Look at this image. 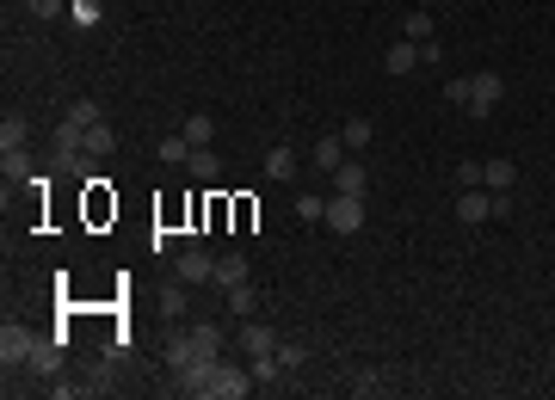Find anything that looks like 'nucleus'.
I'll return each instance as SVG.
<instances>
[{
  "mask_svg": "<svg viewBox=\"0 0 555 400\" xmlns=\"http://www.w3.org/2000/svg\"><path fill=\"white\" fill-rule=\"evenodd\" d=\"M253 388H259V382H253L247 364H216V376H210V400H247Z\"/></svg>",
  "mask_w": 555,
  "mask_h": 400,
  "instance_id": "nucleus-1",
  "label": "nucleus"
},
{
  "mask_svg": "<svg viewBox=\"0 0 555 400\" xmlns=\"http://www.w3.org/2000/svg\"><path fill=\"white\" fill-rule=\"evenodd\" d=\"M32 345H37L32 327L6 321V327H0V364H6V369H25V364H32Z\"/></svg>",
  "mask_w": 555,
  "mask_h": 400,
  "instance_id": "nucleus-2",
  "label": "nucleus"
},
{
  "mask_svg": "<svg viewBox=\"0 0 555 400\" xmlns=\"http://www.w3.org/2000/svg\"><path fill=\"white\" fill-rule=\"evenodd\" d=\"M500 93H506V80H500L494 68H482V74H469V99H463V111H475V117H487V111L500 105Z\"/></svg>",
  "mask_w": 555,
  "mask_h": 400,
  "instance_id": "nucleus-3",
  "label": "nucleus"
},
{
  "mask_svg": "<svg viewBox=\"0 0 555 400\" xmlns=\"http://www.w3.org/2000/svg\"><path fill=\"white\" fill-rule=\"evenodd\" d=\"M327 228H334V234H358V228H364V198L334 191V198H327Z\"/></svg>",
  "mask_w": 555,
  "mask_h": 400,
  "instance_id": "nucleus-4",
  "label": "nucleus"
},
{
  "mask_svg": "<svg viewBox=\"0 0 555 400\" xmlns=\"http://www.w3.org/2000/svg\"><path fill=\"white\" fill-rule=\"evenodd\" d=\"M174 277L179 284H210V277H216V253H204V247H179Z\"/></svg>",
  "mask_w": 555,
  "mask_h": 400,
  "instance_id": "nucleus-5",
  "label": "nucleus"
},
{
  "mask_svg": "<svg viewBox=\"0 0 555 400\" xmlns=\"http://www.w3.org/2000/svg\"><path fill=\"white\" fill-rule=\"evenodd\" d=\"M216 364H222V358H198V364L174 369V388H179V395H192V400H204V395H210V376H216Z\"/></svg>",
  "mask_w": 555,
  "mask_h": 400,
  "instance_id": "nucleus-6",
  "label": "nucleus"
},
{
  "mask_svg": "<svg viewBox=\"0 0 555 400\" xmlns=\"http://www.w3.org/2000/svg\"><path fill=\"white\" fill-rule=\"evenodd\" d=\"M494 216V191L487 185H463L456 191V222H487Z\"/></svg>",
  "mask_w": 555,
  "mask_h": 400,
  "instance_id": "nucleus-7",
  "label": "nucleus"
},
{
  "mask_svg": "<svg viewBox=\"0 0 555 400\" xmlns=\"http://www.w3.org/2000/svg\"><path fill=\"white\" fill-rule=\"evenodd\" d=\"M235 345H241L247 358H259V351H278V333L266 327V321H253V314H247V321H241V333H235Z\"/></svg>",
  "mask_w": 555,
  "mask_h": 400,
  "instance_id": "nucleus-8",
  "label": "nucleus"
},
{
  "mask_svg": "<svg viewBox=\"0 0 555 400\" xmlns=\"http://www.w3.org/2000/svg\"><path fill=\"white\" fill-rule=\"evenodd\" d=\"M161 358L174 369H185V364H198V345H192V327H174V333L161 339Z\"/></svg>",
  "mask_w": 555,
  "mask_h": 400,
  "instance_id": "nucleus-9",
  "label": "nucleus"
},
{
  "mask_svg": "<svg viewBox=\"0 0 555 400\" xmlns=\"http://www.w3.org/2000/svg\"><path fill=\"white\" fill-rule=\"evenodd\" d=\"M210 284H216L222 296H229V290H241V284H247V259H241V253H222V259H216V277H210Z\"/></svg>",
  "mask_w": 555,
  "mask_h": 400,
  "instance_id": "nucleus-10",
  "label": "nucleus"
},
{
  "mask_svg": "<svg viewBox=\"0 0 555 400\" xmlns=\"http://www.w3.org/2000/svg\"><path fill=\"white\" fill-rule=\"evenodd\" d=\"M25 369H32V376H56V369H62V339H37Z\"/></svg>",
  "mask_w": 555,
  "mask_h": 400,
  "instance_id": "nucleus-11",
  "label": "nucleus"
},
{
  "mask_svg": "<svg viewBox=\"0 0 555 400\" xmlns=\"http://www.w3.org/2000/svg\"><path fill=\"white\" fill-rule=\"evenodd\" d=\"M309 161H315L321 172H334L340 161H346V135H321V142L309 148Z\"/></svg>",
  "mask_w": 555,
  "mask_h": 400,
  "instance_id": "nucleus-12",
  "label": "nucleus"
},
{
  "mask_svg": "<svg viewBox=\"0 0 555 400\" xmlns=\"http://www.w3.org/2000/svg\"><path fill=\"white\" fill-rule=\"evenodd\" d=\"M482 185L487 191H513V185H519V167H513V161H482Z\"/></svg>",
  "mask_w": 555,
  "mask_h": 400,
  "instance_id": "nucleus-13",
  "label": "nucleus"
},
{
  "mask_svg": "<svg viewBox=\"0 0 555 400\" xmlns=\"http://www.w3.org/2000/svg\"><path fill=\"white\" fill-rule=\"evenodd\" d=\"M364 185H371V172L358 167V161H340V167H334V191H352V198H364Z\"/></svg>",
  "mask_w": 555,
  "mask_h": 400,
  "instance_id": "nucleus-14",
  "label": "nucleus"
},
{
  "mask_svg": "<svg viewBox=\"0 0 555 400\" xmlns=\"http://www.w3.org/2000/svg\"><path fill=\"white\" fill-rule=\"evenodd\" d=\"M25 142H32V124H25V117H6V124H0V154H25Z\"/></svg>",
  "mask_w": 555,
  "mask_h": 400,
  "instance_id": "nucleus-15",
  "label": "nucleus"
},
{
  "mask_svg": "<svg viewBox=\"0 0 555 400\" xmlns=\"http://www.w3.org/2000/svg\"><path fill=\"white\" fill-rule=\"evenodd\" d=\"M382 68H389V74H414V68H419V43H408V37H401V43L382 56Z\"/></svg>",
  "mask_w": 555,
  "mask_h": 400,
  "instance_id": "nucleus-16",
  "label": "nucleus"
},
{
  "mask_svg": "<svg viewBox=\"0 0 555 400\" xmlns=\"http://www.w3.org/2000/svg\"><path fill=\"white\" fill-rule=\"evenodd\" d=\"M185 142H192V148H210V142H216V124H210V111H192V117H185Z\"/></svg>",
  "mask_w": 555,
  "mask_h": 400,
  "instance_id": "nucleus-17",
  "label": "nucleus"
},
{
  "mask_svg": "<svg viewBox=\"0 0 555 400\" xmlns=\"http://www.w3.org/2000/svg\"><path fill=\"white\" fill-rule=\"evenodd\" d=\"M401 37H408V43H432V13H426V6H414V13L401 19Z\"/></svg>",
  "mask_w": 555,
  "mask_h": 400,
  "instance_id": "nucleus-18",
  "label": "nucleus"
},
{
  "mask_svg": "<svg viewBox=\"0 0 555 400\" xmlns=\"http://www.w3.org/2000/svg\"><path fill=\"white\" fill-rule=\"evenodd\" d=\"M192 345H198V358H222V327L198 321V327H192Z\"/></svg>",
  "mask_w": 555,
  "mask_h": 400,
  "instance_id": "nucleus-19",
  "label": "nucleus"
},
{
  "mask_svg": "<svg viewBox=\"0 0 555 400\" xmlns=\"http://www.w3.org/2000/svg\"><path fill=\"white\" fill-rule=\"evenodd\" d=\"M69 124H80V130H93V124H105V111H99V99H74L69 111H62Z\"/></svg>",
  "mask_w": 555,
  "mask_h": 400,
  "instance_id": "nucleus-20",
  "label": "nucleus"
},
{
  "mask_svg": "<svg viewBox=\"0 0 555 400\" xmlns=\"http://www.w3.org/2000/svg\"><path fill=\"white\" fill-rule=\"evenodd\" d=\"M111 148H118V130H111V124H93V130H87V161H99Z\"/></svg>",
  "mask_w": 555,
  "mask_h": 400,
  "instance_id": "nucleus-21",
  "label": "nucleus"
},
{
  "mask_svg": "<svg viewBox=\"0 0 555 400\" xmlns=\"http://www.w3.org/2000/svg\"><path fill=\"white\" fill-rule=\"evenodd\" d=\"M266 172H272V179H296V148H284V142H278L272 154H266Z\"/></svg>",
  "mask_w": 555,
  "mask_h": 400,
  "instance_id": "nucleus-22",
  "label": "nucleus"
},
{
  "mask_svg": "<svg viewBox=\"0 0 555 400\" xmlns=\"http://www.w3.org/2000/svg\"><path fill=\"white\" fill-rule=\"evenodd\" d=\"M185 290H192V284H179V277L167 284V290H161V314H167V321H179V314H185V302H192Z\"/></svg>",
  "mask_w": 555,
  "mask_h": 400,
  "instance_id": "nucleus-23",
  "label": "nucleus"
},
{
  "mask_svg": "<svg viewBox=\"0 0 555 400\" xmlns=\"http://www.w3.org/2000/svg\"><path fill=\"white\" fill-rule=\"evenodd\" d=\"M296 216H303V222H327V198L303 191V198H296Z\"/></svg>",
  "mask_w": 555,
  "mask_h": 400,
  "instance_id": "nucleus-24",
  "label": "nucleus"
},
{
  "mask_svg": "<svg viewBox=\"0 0 555 400\" xmlns=\"http://www.w3.org/2000/svg\"><path fill=\"white\" fill-rule=\"evenodd\" d=\"M303 358H309V345H290V339H278V364H284V376H290V369H303Z\"/></svg>",
  "mask_w": 555,
  "mask_h": 400,
  "instance_id": "nucleus-25",
  "label": "nucleus"
},
{
  "mask_svg": "<svg viewBox=\"0 0 555 400\" xmlns=\"http://www.w3.org/2000/svg\"><path fill=\"white\" fill-rule=\"evenodd\" d=\"M161 161H167V167L192 161V142H185V135H167V142H161Z\"/></svg>",
  "mask_w": 555,
  "mask_h": 400,
  "instance_id": "nucleus-26",
  "label": "nucleus"
},
{
  "mask_svg": "<svg viewBox=\"0 0 555 400\" xmlns=\"http://www.w3.org/2000/svg\"><path fill=\"white\" fill-rule=\"evenodd\" d=\"M253 302H259V290H253V284H241V290H229V308H235V314H253Z\"/></svg>",
  "mask_w": 555,
  "mask_h": 400,
  "instance_id": "nucleus-27",
  "label": "nucleus"
},
{
  "mask_svg": "<svg viewBox=\"0 0 555 400\" xmlns=\"http://www.w3.org/2000/svg\"><path fill=\"white\" fill-rule=\"evenodd\" d=\"M185 167L198 172V179H216V154H210V148H192V161H185Z\"/></svg>",
  "mask_w": 555,
  "mask_h": 400,
  "instance_id": "nucleus-28",
  "label": "nucleus"
},
{
  "mask_svg": "<svg viewBox=\"0 0 555 400\" xmlns=\"http://www.w3.org/2000/svg\"><path fill=\"white\" fill-rule=\"evenodd\" d=\"M346 148H364V142H371V124H364V117H346Z\"/></svg>",
  "mask_w": 555,
  "mask_h": 400,
  "instance_id": "nucleus-29",
  "label": "nucleus"
},
{
  "mask_svg": "<svg viewBox=\"0 0 555 400\" xmlns=\"http://www.w3.org/2000/svg\"><path fill=\"white\" fill-rule=\"evenodd\" d=\"M352 395H382V376L377 369H358V376H352Z\"/></svg>",
  "mask_w": 555,
  "mask_h": 400,
  "instance_id": "nucleus-30",
  "label": "nucleus"
},
{
  "mask_svg": "<svg viewBox=\"0 0 555 400\" xmlns=\"http://www.w3.org/2000/svg\"><path fill=\"white\" fill-rule=\"evenodd\" d=\"M463 185H482V161H463V167H456V191H463Z\"/></svg>",
  "mask_w": 555,
  "mask_h": 400,
  "instance_id": "nucleus-31",
  "label": "nucleus"
},
{
  "mask_svg": "<svg viewBox=\"0 0 555 400\" xmlns=\"http://www.w3.org/2000/svg\"><path fill=\"white\" fill-rule=\"evenodd\" d=\"M198 222H204V228H210V222L222 228V222H229V209H222V198H210V203H204V216H198Z\"/></svg>",
  "mask_w": 555,
  "mask_h": 400,
  "instance_id": "nucleus-32",
  "label": "nucleus"
},
{
  "mask_svg": "<svg viewBox=\"0 0 555 400\" xmlns=\"http://www.w3.org/2000/svg\"><path fill=\"white\" fill-rule=\"evenodd\" d=\"M74 19H80V25H99V0H74Z\"/></svg>",
  "mask_w": 555,
  "mask_h": 400,
  "instance_id": "nucleus-33",
  "label": "nucleus"
},
{
  "mask_svg": "<svg viewBox=\"0 0 555 400\" xmlns=\"http://www.w3.org/2000/svg\"><path fill=\"white\" fill-rule=\"evenodd\" d=\"M445 99H456V105L469 99V74H456V80H445Z\"/></svg>",
  "mask_w": 555,
  "mask_h": 400,
  "instance_id": "nucleus-34",
  "label": "nucleus"
},
{
  "mask_svg": "<svg viewBox=\"0 0 555 400\" xmlns=\"http://www.w3.org/2000/svg\"><path fill=\"white\" fill-rule=\"evenodd\" d=\"M25 6H32L37 19H56V13H62V0H25Z\"/></svg>",
  "mask_w": 555,
  "mask_h": 400,
  "instance_id": "nucleus-35",
  "label": "nucleus"
},
{
  "mask_svg": "<svg viewBox=\"0 0 555 400\" xmlns=\"http://www.w3.org/2000/svg\"><path fill=\"white\" fill-rule=\"evenodd\" d=\"M550 290H555V284H550Z\"/></svg>",
  "mask_w": 555,
  "mask_h": 400,
  "instance_id": "nucleus-36",
  "label": "nucleus"
}]
</instances>
